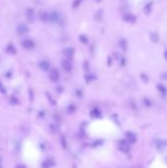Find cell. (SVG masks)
Here are the masks:
<instances>
[{"label":"cell","instance_id":"obj_6","mask_svg":"<svg viewBox=\"0 0 167 168\" xmlns=\"http://www.w3.org/2000/svg\"><path fill=\"white\" fill-rule=\"evenodd\" d=\"M149 38H151V40L153 41V43H157V41L159 40L158 34H154V33L149 34Z\"/></svg>","mask_w":167,"mask_h":168},{"label":"cell","instance_id":"obj_11","mask_svg":"<svg viewBox=\"0 0 167 168\" xmlns=\"http://www.w3.org/2000/svg\"><path fill=\"white\" fill-rule=\"evenodd\" d=\"M82 2H83V0H75V2L73 3V7L74 8H78Z\"/></svg>","mask_w":167,"mask_h":168},{"label":"cell","instance_id":"obj_4","mask_svg":"<svg viewBox=\"0 0 167 168\" xmlns=\"http://www.w3.org/2000/svg\"><path fill=\"white\" fill-rule=\"evenodd\" d=\"M62 66H63L64 70L68 71V72L72 70V64L70 63L69 61H67V60H65V61H63V62H62Z\"/></svg>","mask_w":167,"mask_h":168},{"label":"cell","instance_id":"obj_8","mask_svg":"<svg viewBox=\"0 0 167 168\" xmlns=\"http://www.w3.org/2000/svg\"><path fill=\"white\" fill-rule=\"evenodd\" d=\"M126 136H127V141H128L130 144H133L135 141H136V137H135V135L131 134V133H128Z\"/></svg>","mask_w":167,"mask_h":168},{"label":"cell","instance_id":"obj_7","mask_svg":"<svg viewBox=\"0 0 167 168\" xmlns=\"http://www.w3.org/2000/svg\"><path fill=\"white\" fill-rule=\"evenodd\" d=\"M79 41L84 44L88 43H89V38L87 36H85V34H81V36H79Z\"/></svg>","mask_w":167,"mask_h":168},{"label":"cell","instance_id":"obj_15","mask_svg":"<svg viewBox=\"0 0 167 168\" xmlns=\"http://www.w3.org/2000/svg\"><path fill=\"white\" fill-rule=\"evenodd\" d=\"M164 56H165V59L167 60V51H165V52H164Z\"/></svg>","mask_w":167,"mask_h":168},{"label":"cell","instance_id":"obj_9","mask_svg":"<svg viewBox=\"0 0 167 168\" xmlns=\"http://www.w3.org/2000/svg\"><path fill=\"white\" fill-rule=\"evenodd\" d=\"M119 45L121 46V48L123 49V50H126L127 49V41L125 39H121L120 41H119Z\"/></svg>","mask_w":167,"mask_h":168},{"label":"cell","instance_id":"obj_10","mask_svg":"<svg viewBox=\"0 0 167 168\" xmlns=\"http://www.w3.org/2000/svg\"><path fill=\"white\" fill-rule=\"evenodd\" d=\"M65 55L68 56V57H72L74 55V49L72 48H67L65 50Z\"/></svg>","mask_w":167,"mask_h":168},{"label":"cell","instance_id":"obj_1","mask_svg":"<svg viewBox=\"0 0 167 168\" xmlns=\"http://www.w3.org/2000/svg\"><path fill=\"white\" fill-rule=\"evenodd\" d=\"M49 78L52 82H57L59 80V73L56 69H52L50 71V74H49Z\"/></svg>","mask_w":167,"mask_h":168},{"label":"cell","instance_id":"obj_14","mask_svg":"<svg viewBox=\"0 0 167 168\" xmlns=\"http://www.w3.org/2000/svg\"><path fill=\"white\" fill-rule=\"evenodd\" d=\"M15 168H26V166H25L24 164H18V165H16Z\"/></svg>","mask_w":167,"mask_h":168},{"label":"cell","instance_id":"obj_13","mask_svg":"<svg viewBox=\"0 0 167 168\" xmlns=\"http://www.w3.org/2000/svg\"><path fill=\"white\" fill-rule=\"evenodd\" d=\"M0 93H6V90H5V88H3V86H2L1 84H0Z\"/></svg>","mask_w":167,"mask_h":168},{"label":"cell","instance_id":"obj_16","mask_svg":"<svg viewBox=\"0 0 167 168\" xmlns=\"http://www.w3.org/2000/svg\"><path fill=\"white\" fill-rule=\"evenodd\" d=\"M0 168H2V166H1V164H0Z\"/></svg>","mask_w":167,"mask_h":168},{"label":"cell","instance_id":"obj_2","mask_svg":"<svg viewBox=\"0 0 167 168\" xmlns=\"http://www.w3.org/2000/svg\"><path fill=\"white\" fill-rule=\"evenodd\" d=\"M129 144L130 143L128 141H121L120 144H119V149L123 152H127L129 150Z\"/></svg>","mask_w":167,"mask_h":168},{"label":"cell","instance_id":"obj_12","mask_svg":"<svg viewBox=\"0 0 167 168\" xmlns=\"http://www.w3.org/2000/svg\"><path fill=\"white\" fill-rule=\"evenodd\" d=\"M10 103L13 105H17V104H19V101L17 100L15 97H13V98H11V100H10Z\"/></svg>","mask_w":167,"mask_h":168},{"label":"cell","instance_id":"obj_3","mask_svg":"<svg viewBox=\"0 0 167 168\" xmlns=\"http://www.w3.org/2000/svg\"><path fill=\"white\" fill-rule=\"evenodd\" d=\"M124 21H126L127 23H130V24H134L136 22V17L132 14H126L124 16Z\"/></svg>","mask_w":167,"mask_h":168},{"label":"cell","instance_id":"obj_5","mask_svg":"<svg viewBox=\"0 0 167 168\" xmlns=\"http://www.w3.org/2000/svg\"><path fill=\"white\" fill-rule=\"evenodd\" d=\"M53 162H52V160L50 159H46L43 161V163H42V168H50L51 166H53Z\"/></svg>","mask_w":167,"mask_h":168}]
</instances>
